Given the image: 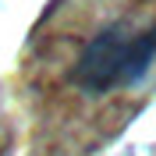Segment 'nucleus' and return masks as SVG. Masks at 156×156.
I'll list each match as a JSON object with an SVG mask.
<instances>
[{
	"instance_id": "obj_1",
	"label": "nucleus",
	"mask_w": 156,
	"mask_h": 156,
	"mask_svg": "<svg viewBox=\"0 0 156 156\" xmlns=\"http://www.w3.org/2000/svg\"><path fill=\"white\" fill-rule=\"evenodd\" d=\"M156 64V21L146 29L110 25L89 39L75 60V85L89 96H107L114 89L138 85Z\"/></svg>"
}]
</instances>
